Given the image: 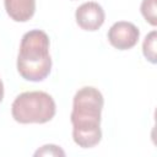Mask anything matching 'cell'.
Instances as JSON below:
<instances>
[{"instance_id":"obj_1","label":"cell","mask_w":157,"mask_h":157,"mask_svg":"<svg viewBox=\"0 0 157 157\" xmlns=\"http://www.w3.org/2000/svg\"><path fill=\"white\" fill-rule=\"evenodd\" d=\"M103 104V96L94 87H82L74 96L70 120L72 124V139L80 147H94L101 141Z\"/></svg>"},{"instance_id":"obj_2","label":"cell","mask_w":157,"mask_h":157,"mask_svg":"<svg viewBox=\"0 0 157 157\" xmlns=\"http://www.w3.org/2000/svg\"><path fill=\"white\" fill-rule=\"evenodd\" d=\"M52 69L49 37L42 29H32L22 36L17 56V71L22 78L39 82L47 78Z\"/></svg>"},{"instance_id":"obj_3","label":"cell","mask_w":157,"mask_h":157,"mask_svg":"<svg viewBox=\"0 0 157 157\" xmlns=\"http://www.w3.org/2000/svg\"><path fill=\"white\" fill-rule=\"evenodd\" d=\"M56 105L50 94L43 91H31L18 94L11 105L12 118L20 124H44L50 121Z\"/></svg>"},{"instance_id":"obj_4","label":"cell","mask_w":157,"mask_h":157,"mask_svg":"<svg viewBox=\"0 0 157 157\" xmlns=\"http://www.w3.org/2000/svg\"><path fill=\"white\" fill-rule=\"evenodd\" d=\"M139 28L134 23L126 21L115 22L108 31L109 43L119 50H128L135 47L139 42Z\"/></svg>"},{"instance_id":"obj_5","label":"cell","mask_w":157,"mask_h":157,"mask_svg":"<svg viewBox=\"0 0 157 157\" xmlns=\"http://www.w3.org/2000/svg\"><path fill=\"white\" fill-rule=\"evenodd\" d=\"M75 18L77 25L90 32H94L102 27L105 20V13L103 7L94 1H88L83 2L76 9L75 12Z\"/></svg>"},{"instance_id":"obj_6","label":"cell","mask_w":157,"mask_h":157,"mask_svg":"<svg viewBox=\"0 0 157 157\" xmlns=\"http://www.w3.org/2000/svg\"><path fill=\"white\" fill-rule=\"evenodd\" d=\"M7 15L16 22H27L36 11V0H4Z\"/></svg>"},{"instance_id":"obj_7","label":"cell","mask_w":157,"mask_h":157,"mask_svg":"<svg viewBox=\"0 0 157 157\" xmlns=\"http://www.w3.org/2000/svg\"><path fill=\"white\" fill-rule=\"evenodd\" d=\"M156 39H157V33L156 31H152L150 32L145 39H144V43H142V53L145 55V58L152 63V64H156Z\"/></svg>"},{"instance_id":"obj_8","label":"cell","mask_w":157,"mask_h":157,"mask_svg":"<svg viewBox=\"0 0 157 157\" xmlns=\"http://www.w3.org/2000/svg\"><path fill=\"white\" fill-rule=\"evenodd\" d=\"M140 11L142 13V16L145 17V20L152 25L156 26L157 25V18H156V0H142L141 6H140Z\"/></svg>"},{"instance_id":"obj_9","label":"cell","mask_w":157,"mask_h":157,"mask_svg":"<svg viewBox=\"0 0 157 157\" xmlns=\"http://www.w3.org/2000/svg\"><path fill=\"white\" fill-rule=\"evenodd\" d=\"M36 156H64L65 152L59 147V146H55V145H44L40 150H38L36 153Z\"/></svg>"},{"instance_id":"obj_10","label":"cell","mask_w":157,"mask_h":157,"mask_svg":"<svg viewBox=\"0 0 157 157\" xmlns=\"http://www.w3.org/2000/svg\"><path fill=\"white\" fill-rule=\"evenodd\" d=\"M2 98H4V83L0 78V102L2 101Z\"/></svg>"}]
</instances>
